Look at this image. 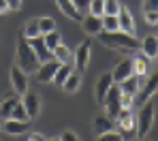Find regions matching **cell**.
<instances>
[{
    "instance_id": "35",
    "label": "cell",
    "mask_w": 158,
    "mask_h": 141,
    "mask_svg": "<svg viewBox=\"0 0 158 141\" xmlns=\"http://www.w3.org/2000/svg\"><path fill=\"white\" fill-rule=\"evenodd\" d=\"M60 141H81V139L77 137L75 131H64V133L60 135Z\"/></svg>"
},
{
    "instance_id": "33",
    "label": "cell",
    "mask_w": 158,
    "mask_h": 141,
    "mask_svg": "<svg viewBox=\"0 0 158 141\" xmlns=\"http://www.w3.org/2000/svg\"><path fill=\"white\" fill-rule=\"evenodd\" d=\"M98 141H124L122 133H115V131H107L98 135Z\"/></svg>"
},
{
    "instance_id": "10",
    "label": "cell",
    "mask_w": 158,
    "mask_h": 141,
    "mask_svg": "<svg viewBox=\"0 0 158 141\" xmlns=\"http://www.w3.org/2000/svg\"><path fill=\"white\" fill-rule=\"evenodd\" d=\"M22 105L26 107V113L30 120H34L39 111H41V96L36 94V92H32V90H28L26 94L22 96Z\"/></svg>"
},
{
    "instance_id": "20",
    "label": "cell",
    "mask_w": 158,
    "mask_h": 141,
    "mask_svg": "<svg viewBox=\"0 0 158 141\" xmlns=\"http://www.w3.org/2000/svg\"><path fill=\"white\" fill-rule=\"evenodd\" d=\"M141 84H143V81H141L137 75H131V77H126L124 81H120V90H122V94H131V96H135V94L139 92Z\"/></svg>"
},
{
    "instance_id": "32",
    "label": "cell",
    "mask_w": 158,
    "mask_h": 141,
    "mask_svg": "<svg viewBox=\"0 0 158 141\" xmlns=\"http://www.w3.org/2000/svg\"><path fill=\"white\" fill-rule=\"evenodd\" d=\"M122 9V4L118 0H105V13L103 15H118Z\"/></svg>"
},
{
    "instance_id": "9",
    "label": "cell",
    "mask_w": 158,
    "mask_h": 141,
    "mask_svg": "<svg viewBox=\"0 0 158 141\" xmlns=\"http://www.w3.org/2000/svg\"><path fill=\"white\" fill-rule=\"evenodd\" d=\"M90 56H92V41L90 39H85V41H81V45L77 47V52H75V68H77L79 73H83L85 71V66H88V62H90Z\"/></svg>"
},
{
    "instance_id": "11",
    "label": "cell",
    "mask_w": 158,
    "mask_h": 141,
    "mask_svg": "<svg viewBox=\"0 0 158 141\" xmlns=\"http://www.w3.org/2000/svg\"><path fill=\"white\" fill-rule=\"evenodd\" d=\"M118 22H120V30H122V32H126V34H137V22H135L132 13L126 9V6L120 9Z\"/></svg>"
},
{
    "instance_id": "39",
    "label": "cell",
    "mask_w": 158,
    "mask_h": 141,
    "mask_svg": "<svg viewBox=\"0 0 158 141\" xmlns=\"http://www.w3.org/2000/svg\"><path fill=\"white\" fill-rule=\"evenodd\" d=\"M11 9H9V4H6V0H0V15H4V13H9Z\"/></svg>"
},
{
    "instance_id": "4",
    "label": "cell",
    "mask_w": 158,
    "mask_h": 141,
    "mask_svg": "<svg viewBox=\"0 0 158 141\" xmlns=\"http://www.w3.org/2000/svg\"><path fill=\"white\" fill-rule=\"evenodd\" d=\"M115 120H118V126L122 131L124 141L132 139L135 131H137V118H132V109H120V113L115 115Z\"/></svg>"
},
{
    "instance_id": "27",
    "label": "cell",
    "mask_w": 158,
    "mask_h": 141,
    "mask_svg": "<svg viewBox=\"0 0 158 141\" xmlns=\"http://www.w3.org/2000/svg\"><path fill=\"white\" fill-rule=\"evenodd\" d=\"M101 22H103V30H107V32L120 30V22H118V15H101Z\"/></svg>"
},
{
    "instance_id": "28",
    "label": "cell",
    "mask_w": 158,
    "mask_h": 141,
    "mask_svg": "<svg viewBox=\"0 0 158 141\" xmlns=\"http://www.w3.org/2000/svg\"><path fill=\"white\" fill-rule=\"evenodd\" d=\"M52 56L58 60V62H69V58H71V52H69V47L64 45V43H60V45H56V49L52 52Z\"/></svg>"
},
{
    "instance_id": "25",
    "label": "cell",
    "mask_w": 158,
    "mask_h": 141,
    "mask_svg": "<svg viewBox=\"0 0 158 141\" xmlns=\"http://www.w3.org/2000/svg\"><path fill=\"white\" fill-rule=\"evenodd\" d=\"M22 36L24 39H34V36H41V30H39V22L36 19H30L24 24V28H22Z\"/></svg>"
},
{
    "instance_id": "36",
    "label": "cell",
    "mask_w": 158,
    "mask_h": 141,
    "mask_svg": "<svg viewBox=\"0 0 158 141\" xmlns=\"http://www.w3.org/2000/svg\"><path fill=\"white\" fill-rule=\"evenodd\" d=\"M143 15H145V22H148L150 26H154V24H158V11H145Z\"/></svg>"
},
{
    "instance_id": "41",
    "label": "cell",
    "mask_w": 158,
    "mask_h": 141,
    "mask_svg": "<svg viewBox=\"0 0 158 141\" xmlns=\"http://www.w3.org/2000/svg\"><path fill=\"white\" fill-rule=\"evenodd\" d=\"M88 2H90V0H73V4H75V6H77L79 11H81V9H83V6H88Z\"/></svg>"
},
{
    "instance_id": "18",
    "label": "cell",
    "mask_w": 158,
    "mask_h": 141,
    "mask_svg": "<svg viewBox=\"0 0 158 141\" xmlns=\"http://www.w3.org/2000/svg\"><path fill=\"white\" fill-rule=\"evenodd\" d=\"M56 4H58V9L66 15V17H71V19H75V22H81V13H79V9L73 4V0H56Z\"/></svg>"
},
{
    "instance_id": "29",
    "label": "cell",
    "mask_w": 158,
    "mask_h": 141,
    "mask_svg": "<svg viewBox=\"0 0 158 141\" xmlns=\"http://www.w3.org/2000/svg\"><path fill=\"white\" fill-rule=\"evenodd\" d=\"M36 22H39V30H41V34H47V32L56 30V22H53L52 17H39Z\"/></svg>"
},
{
    "instance_id": "42",
    "label": "cell",
    "mask_w": 158,
    "mask_h": 141,
    "mask_svg": "<svg viewBox=\"0 0 158 141\" xmlns=\"http://www.w3.org/2000/svg\"><path fill=\"white\" fill-rule=\"evenodd\" d=\"M47 141H60V137H53V139H47Z\"/></svg>"
},
{
    "instance_id": "7",
    "label": "cell",
    "mask_w": 158,
    "mask_h": 141,
    "mask_svg": "<svg viewBox=\"0 0 158 141\" xmlns=\"http://www.w3.org/2000/svg\"><path fill=\"white\" fill-rule=\"evenodd\" d=\"M156 92H158V73H154V75H150V79H148V81H143V84H141L139 92L135 94V103H137V105H143V103H145V101H150Z\"/></svg>"
},
{
    "instance_id": "38",
    "label": "cell",
    "mask_w": 158,
    "mask_h": 141,
    "mask_svg": "<svg viewBox=\"0 0 158 141\" xmlns=\"http://www.w3.org/2000/svg\"><path fill=\"white\" fill-rule=\"evenodd\" d=\"M6 4H9V9H13V11H19V9H22V0H6Z\"/></svg>"
},
{
    "instance_id": "45",
    "label": "cell",
    "mask_w": 158,
    "mask_h": 141,
    "mask_svg": "<svg viewBox=\"0 0 158 141\" xmlns=\"http://www.w3.org/2000/svg\"><path fill=\"white\" fill-rule=\"evenodd\" d=\"M143 141H145V139H143Z\"/></svg>"
},
{
    "instance_id": "8",
    "label": "cell",
    "mask_w": 158,
    "mask_h": 141,
    "mask_svg": "<svg viewBox=\"0 0 158 141\" xmlns=\"http://www.w3.org/2000/svg\"><path fill=\"white\" fill-rule=\"evenodd\" d=\"M60 64H62V62H58L56 58L47 60V62H41V64L36 66V71H34V79H36V81H41V84H47V81H52Z\"/></svg>"
},
{
    "instance_id": "31",
    "label": "cell",
    "mask_w": 158,
    "mask_h": 141,
    "mask_svg": "<svg viewBox=\"0 0 158 141\" xmlns=\"http://www.w3.org/2000/svg\"><path fill=\"white\" fill-rule=\"evenodd\" d=\"M9 118H13V120H30V118H28V113H26V107L22 105V98H19V103L13 107V111H11Z\"/></svg>"
},
{
    "instance_id": "16",
    "label": "cell",
    "mask_w": 158,
    "mask_h": 141,
    "mask_svg": "<svg viewBox=\"0 0 158 141\" xmlns=\"http://www.w3.org/2000/svg\"><path fill=\"white\" fill-rule=\"evenodd\" d=\"M139 49H141V54L148 58V60H154V56H156V52H158V36L148 34V36L139 43Z\"/></svg>"
},
{
    "instance_id": "44",
    "label": "cell",
    "mask_w": 158,
    "mask_h": 141,
    "mask_svg": "<svg viewBox=\"0 0 158 141\" xmlns=\"http://www.w3.org/2000/svg\"><path fill=\"white\" fill-rule=\"evenodd\" d=\"M0 131H2V124H0Z\"/></svg>"
},
{
    "instance_id": "23",
    "label": "cell",
    "mask_w": 158,
    "mask_h": 141,
    "mask_svg": "<svg viewBox=\"0 0 158 141\" xmlns=\"http://www.w3.org/2000/svg\"><path fill=\"white\" fill-rule=\"evenodd\" d=\"M73 71H75V68H73V66H71L69 62H62V64L58 66V71H56V75H53L52 84H56V85H60V88H62V84L66 81V77H69V75H71Z\"/></svg>"
},
{
    "instance_id": "6",
    "label": "cell",
    "mask_w": 158,
    "mask_h": 141,
    "mask_svg": "<svg viewBox=\"0 0 158 141\" xmlns=\"http://www.w3.org/2000/svg\"><path fill=\"white\" fill-rule=\"evenodd\" d=\"M9 77H11L13 92H17L19 96H24L28 90H30V77H28L26 71H22L17 64H15V66H11V73H9Z\"/></svg>"
},
{
    "instance_id": "24",
    "label": "cell",
    "mask_w": 158,
    "mask_h": 141,
    "mask_svg": "<svg viewBox=\"0 0 158 141\" xmlns=\"http://www.w3.org/2000/svg\"><path fill=\"white\" fill-rule=\"evenodd\" d=\"M79 85H81V73L73 71V73L66 77V81L62 84V88H64V92H69V94H75V92L79 90Z\"/></svg>"
},
{
    "instance_id": "2",
    "label": "cell",
    "mask_w": 158,
    "mask_h": 141,
    "mask_svg": "<svg viewBox=\"0 0 158 141\" xmlns=\"http://www.w3.org/2000/svg\"><path fill=\"white\" fill-rule=\"evenodd\" d=\"M39 64L41 62H39V58L34 54L30 41L24 39V36H19V41H17V66L22 71H26V73H34Z\"/></svg>"
},
{
    "instance_id": "22",
    "label": "cell",
    "mask_w": 158,
    "mask_h": 141,
    "mask_svg": "<svg viewBox=\"0 0 158 141\" xmlns=\"http://www.w3.org/2000/svg\"><path fill=\"white\" fill-rule=\"evenodd\" d=\"M148 68H150V66H148V58L143 56V54L132 58V75H137L139 79H143V77L148 75Z\"/></svg>"
},
{
    "instance_id": "15",
    "label": "cell",
    "mask_w": 158,
    "mask_h": 141,
    "mask_svg": "<svg viewBox=\"0 0 158 141\" xmlns=\"http://www.w3.org/2000/svg\"><path fill=\"white\" fill-rule=\"evenodd\" d=\"M79 24H81L83 32H85V34H90V36H94V34L103 32V22H101V17H98V15H88V17H83Z\"/></svg>"
},
{
    "instance_id": "5",
    "label": "cell",
    "mask_w": 158,
    "mask_h": 141,
    "mask_svg": "<svg viewBox=\"0 0 158 141\" xmlns=\"http://www.w3.org/2000/svg\"><path fill=\"white\" fill-rule=\"evenodd\" d=\"M120 98H122V90H120V85L113 84L109 88V92H107L105 101H103V105H105V111L109 118H115L120 109H122V103H120Z\"/></svg>"
},
{
    "instance_id": "34",
    "label": "cell",
    "mask_w": 158,
    "mask_h": 141,
    "mask_svg": "<svg viewBox=\"0 0 158 141\" xmlns=\"http://www.w3.org/2000/svg\"><path fill=\"white\" fill-rule=\"evenodd\" d=\"M120 103H122V109H132V103H135V96H131V94H122V98H120Z\"/></svg>"
},
{
    "instance_id": "30",
    "label": "cell",
    "mask_w": 158,
    "mask_h": 141,
    "mask_svg": "<svg viewBox=\"0 0 158 141\" xmlns=\"http://www.w3.org/2000/svg\"><path fill=\"white\" fill-rule=\"evenodd\" d=\"M88 9H90V15H98L101 17L105 13V0H90Z\"/></svg>"
},
{
    "instance_id": "43",
    "label": "cell",
    "mask_w": 158,
    "mask_h": 141,
    "mask_svg": "<svg viewBox=\"0 0 158 141\" xmlns=\"http://www.w3.org/2000/svg\"><path fill=\"white\" fill-rule=\"evenodd\" d=\"M154 60H156V62H158V52H156V56H154Z\"/></svg>"
},
{
    "instance_id": "26",
    "label": "cell",
    "mask_w": 158,
    "mask_h": 141,
    "mask_svg": "<svg viewBox=\"0 0 158 141\" xmlns=\"http://www.w3.org/2000/svg\"><path fill=\"white\" fill-rule=\"evenodd\" d=\"M43 41H45L47 49L53 52V49H56V45H60V43H62V36H60V32H58V30H52V32L43 34Z\"/></svg>"
},
{
    "instance_id": "3",
    "label": "cell",
    "mask_w": 158,
    "mask_h": 141,
    "mask_svg": "<svg viewBox=\"0 0 158 141\" xmlns=\"http://www.w3.org/2000/svg\"><path fill=\"white\" fill-rule=\"evenodd\" d=\"M154 113H156V107H154V103L150 98V101H145L141 105V109L137 113V137L139 139H145V135L150 133V128L154 124Z\"/></svg>"
},
{
    "instance_id": "1",
    "label": "cell",
    "mask_w": 158,
    "mask_h": 141,
    "mask_svg": "<svg viewBox=\"0 0 158 141\" xmlns=\"http://www.w3.org/2000/svg\"><path fill=\"white\" fill-rule=\"evenodd\" d=\"M98 36V41L107 45V47H111V49H118V52H124V54H135L137 49H139V41H137V36L135 34H126V32H122V30H113V32H98L96 34Z\"/></svg>"
},
{
    "instance_id": "37",
    "label": "cell",
    "mask_w": 158,
    "mask_h": 141,
    "mask_svg": "<svg viewBox=\"0 0 158 141\" xmlns=\"http://www.w3.org/2000/svg\"><path fill=\"white\" fill-rule=\"evenodd\" d=\"M145 11H158V0H143V13Z\"/></svg>"
},
{
    "instance_id": "17",
    "label": "cell",
    "mask_w": 158,
    "mask_h": 141,
    "mask_svg": "<svg viewBox=\"0 0 158 141\" xmlns=\"http://www.w3.org/2000/svg\"><path fill=\"white\" fill-rule=\"evenodd\" d=\"M30 45H32L34 54H36V58H39V62H47V60H52V52L47 49V45H45V41H43V34L30 39Z\"/></svg>"
},
{
    "instance_id": "14",
    "label": "cell",
    "mask_w": 158,
    "mask_h": 141,
    "mask_svg": "<svg viewBox=\"0 0 158 141\" xmlns=\"http://www.w3.org/2000/svg\"><path fill=\"white\" fill-rule=\"evenodd\" d=\"M115 84L113 81V77H111V73H105V75H101V79L96 81V88H94V96H96V101L98 103H103L107 96V92H109V88Z\"/></svg>"
},
{
    "instance_id": "13",
    "label": "cell",
    "mask_w": 158,
    "mask_h": 141,
    "mask_svg": "<svg viewBox=\"0 0 158 141\" xmlns=\"http://www.w3.org/2000/svg\"><path fill=\"white\" fill-rule=\"evenodd\" d=\"M131 75H132V58H124L122 62H118L115 68H113V73H111V77H113L115 84L124 81V79L131 77Z\"/></svg>"
},
{
    "instance_id": "12",
    "label": "cell",
    "mask_w": 158,
    "mask_h": 141,
    "mask_svg": "<svg viewBox=\"0 0 158 141\" xmlns=\"http://www.w3.org/2000/svg\"><path fill=\"white\" fill-rule=\"evenodd\" d=\"M30 128V120H13V118H6L2 122V131L9 133V135H22Z\"/></svg>"
},
{
    "instance_id": "19",
    "label": "cell",
    "mask_w": 158,
    "mask_h": 141,
    "mask_svg": "<svg viewBox=\"0 0 158 141\" xmlns=\"http://www.w3.org/2000/svg\"><path fill=\"white\" fill-rule=\"evenodd\" d=\"M92 126H94L96 133H107V131H113V128H115V122H113V118H109L107 113H101V115L94 118Z\"/></svg>"
},
{
    "instance_id": "21",
    "label": "cell",
    "mask_w": 158,
    "mask_h": 141,
    "mask_svg": "<svg viewBox=\"0 0 158 141\" xmlns=\"http://www.w3.org/2000/svg\"><path fill=\"white\" fill-rule=\"evenodd\" d=\"M17 103H19V96H17V92H15V94H6V96H4V101L0 103V118H4V120H6V118L11 115L13 107H15Z\"/></svg>"
},
{
    "instance_id": "40",
    "label": "cell",
    "mask_w": 158,
    "mask_h": 141,
    "mask_svg": "<svg viewBox=\"0 0 158 141\" xmlns=\"http://www.w3.org/2000/svg\"><path fill=\"white\" fill-rule=\"evenodd\" d=\"M28 141H47V139H45V137H43L41 133H32V135H30V139H28Z\"/></svg>"
}]
</instances>
